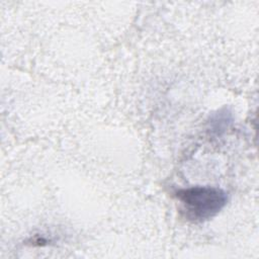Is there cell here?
<instances>
[{
  "mask_svg": "<svg viewBox=\"0 0 259 259\" xmlns=\"http://www.w3.org/2000/svg\"><path fill=\"white\" fill-rule=\"evenodd\" d=\"M176 197L182 204L186 218L193 222H203L214 217L227 203L224 190L211 186H194L180 189Z\"/></svg>",
  "mask_w": 259,
  "mask_h": 259,
  "instance_id": "cell-1",
  "label": "cell"
}]
</instances>
